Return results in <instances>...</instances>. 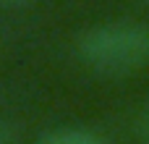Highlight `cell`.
Segmentation results:
<instances>
[{"label": "cell", "instance_id": "1", "mask_svg": "<svg viewBox=\"0 0 149 144\" xmlns=\"http://www.w3.org/2000/svg\"><path fill=\"white\" fill-rule=\"evenodd\" d=\"M79 60L102 76H128L149 68V24L110 21L86 29L76 45Z\"/></svg>", "mask_w": 149, "mask_h": 144}, {"label": "cell", "instance_id": "2", "mask_svg": "<svg viewBox=\"0 0 149 144\" xmlns=\"http://www.w3.org/2000/svg\"><path fill=\"white\" fill-rule=\"evenodd\" d=\"M37 144H110V142H107L105 136L89 131V129L63 126V129H52V131L42 134Z\"/></svg>", "mask_w": 149, "mask_h": 144}, {"label": "cell", "instance_id": "3", "mask_svg": "<svg viewBox=\"0 0 149 144\" xmlns=\"http://www.w3.org/2000/svg\"><path fill=\"white\" fill-rule=\"evenodd\" d=\"M13 142H16V131H13V126L5 123V121H0V144H13Z\"/></svg>", "mask_w": 149, "mask_h": 144}, {"label": "cell", "instance_id": "4", "mask_svg": "<svg viewBox=\"0 0 149 144\" xmlns=\"http://www.w3.org/2000/svg\"><path fill=\"white\" fill-rule=\"evenodd\" d=\"M141 136L149 144V105H147V110H144V115H141Z\"/></svg>", "mask_w": 149, "mask_h": 144}, {"label": "cell", "instance_id": "5", "mask_svg": "<svg viewBox=\"0 0 149 144\" xmlns=\"http://www.w3.org/2000/svg\"><path fill=\"white\" fill-rule=\"evenodd\" d=\"M34 0H0V5L5 8H24V5H31Z\"/></svg>", "mask_w": 149, "mask_h": 144}]
</instances>
